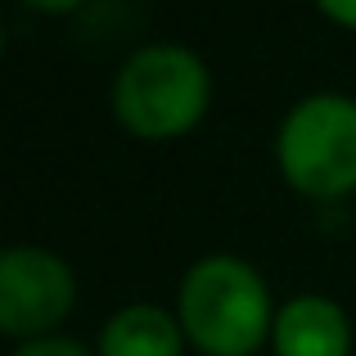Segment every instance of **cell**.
Here are the masks:
<instances>
[{
    "label": "cell",
    "mask_w": 356,
    "mask_h": 356,
    "mask_svg": "<svg viewBox=\"0 0 356 356\" xmlns=\"http://www.w3.org/2000/svg\"><path fill=\"white\" fill-rule=\"evenodd\" d=\"M77 280L63 257L45 248H9L0 257V330L27 339V334L54 330L72 312Z\"/></svg>",
    "instance_id": "cell-4"
},
{
    "label": "cell",
    "mask_w": 356,
    "mask_h": 356,
    "mask_svg": "<svg viewBox=\"0 0 356 356\" xmlns=\"http://www.w3.org/2000/svg\"><path fill=\"white\" fill-rule=\"evenodd\" d=\"M316 5H321L325 14L334 18V23H343V27H356V0H316Z\"/></svg>",
    "instance_id": "cell-8"
},
{
    "label": "cell",
    "mask_w": 356,
    "mask_h": 356,
    "mask_svg": "<svg viewBox=\"0 0 356 356\" xmlns=\"http://www.w3.org/2000/svg\"><path fill=\"white\" fill-rule=\"evenodd\" d=\"M270 339H275L280 356H348L352 352L348 316L330 298H293L275 316Z\"/></svg>",
    "instance_id": "cell-5"
},
{
    "label": "cell",
    "mask_w": 356,
    "mask_h": 356,
    "mask_svg": "<svg viewBox=\"0 0 356 356\" xmlns=\"http://www.w3.org/2000/svg\"><path fill=\"white\" fill-rule=\"evenodd\" d=\"M23 5H32V9H45V14H68V9L86 5V0H23Z\"/></svg>",
    "instance_id": "cell-9"
},
{
    "label": "cell",
    "mask_w": 356,
    "mask_h": 356,
    "mask_svg": "<svg viewBox=\"0 0 356 356\" xmlns=\"http://www.w3.org/2000/svg\"><path fill=\"white\" fill-rule=\"evenodd\" d=\"M181 330L208 356H252L275 325L261 275L239 257H203L181 284Z\"/></svg>",
    "instance_id": "cell-1"
},
{
    "label": "cell",
    "mask_w": 356,
    "mask_h": 356,
    "mask_svg": "<svg viewBox=\"0 0 356 356\" xmlns=\"http://www.w3.org/2000/svg\"><path fill=\"white\" fill-rule=\"evenodd\" d=\"M208 68L181 45H145L127 59L113 86V113L145 140H172L208 108Z\"/></svg>",
    "instance_id": "cell-2"
},
{
    "label": "cell",
    "mask_w": 356,
    "mask_h": 356,
    "mask_svg": "<svg viewBox=\"0 0 356 356\" xmlns=\"http://www.w3.org/2000/svg\"><path fill=\"white\" fill-rule=\"evenodd\" d=\"M280 172L312 199H343L356 190V99L312 95L280 127Z\"/></svg>",
    "instance_id": "cell-3"
},
{
    "label": "cell",
    "mask_w": 356,
    "mask_h": 356,
    "mask_svg": "<svg viewBox=\"0 0 356 356\" xmlns=\"http://www.w3.org/2000/svg\"><path fill=\"white\" fill-rule=\"evenodd\" d=\"M14 356H86V348H77V343H68V339H36V343H27V348H18Z\"/></svg>",
    "instance_id": "cell-7"
},
{
    "label": "cell",
    "mask_w": 356,
    "mask_h": 356,
    "mask_svg": "<svg viewBox=\"0 0 356 356\" xmlns=\"http://www.w3.org/2000/svg\"><path fill=\"white\" fill-rule=\"evenodd\" d=\"M99 356H181V325L158 307H127L104 325Z\"/></svg>",
    "instance_id": "cell-6"
}]
</instances>
